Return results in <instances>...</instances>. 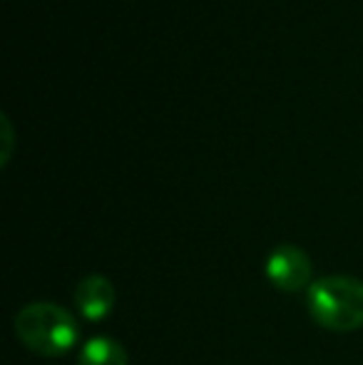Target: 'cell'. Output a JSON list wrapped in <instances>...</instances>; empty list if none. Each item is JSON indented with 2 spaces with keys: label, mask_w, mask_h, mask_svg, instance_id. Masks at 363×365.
Here are the masks:
<instances>
[{
  "label": "cell",
  "mask_w": 363,
  "mask_h": 365,
  "mask_svg": "<svg viewBox=\"0 0 363 365\" xmlns=\"http://www.w3.org/2000/svg\"><path fill=\"white\" fill-rule=\"evenodd\" d=\"M15 333L25 348L45 358L65 356L80 338L78 321L55 303H30L15 316Z\"/></svg>",
  "instance_id": "1"
},
{
  "label": "cell",
  "mask_w": 363,
  "mask_h": 365,
  "mask_svg": "<svg viewBox=\"0 0 363 365\" xmlns=\"http://www.w3.org/2000/svg\"><path fill=\"white\" fill-rule=\"evenodd\" d=\"M309 311L319 326L336 333L363 328V281L354 276H324L309 286Z\"/></svg>",
  "instance_id": "2"
},
{
  "label": "cell",
  "mask_w": 363,
  "mask_h": 365,
  "mask_svg": "<svg viewBox=\"0 0 363 365\" xmlns=\"http://www.w3.org/2000/svg\"><path fill=\"white\" fill-rule=\"evenodd\" d=\"M311 271L314 269H311V259L306 256V251L289 244L274 249L267 259V279L286 293L306 289L311 281Z\"/></svg>",
  "instance_id": "3"
},
{
  "label": "cell",
  "mask_w": 363,
  "mask_h": 365,
  "mask_svg": "<svg viewBox=\"0 0 363 365\" xmlns=\"http://www.w3.org/2000/svg\"><path fill=\"white\" fill-rule=\"evenodd\" d=\"M115 298L117 291L112 281L100 274L83 279L78 284V291H75V303L88 321H102V318L110 316V311L115 308Z\"/></svg>",
  "instance_id": "4"
},
{
  "label": "cell",
  "mask_w": 363,
  "mask_h": 365,
  "mask_svg": "<svg viewBox=\"0 0 363 365\" xmlns=\"http://www.w3.org/2000/svg\"><path fill=\"white\" fill-rule=\"evenodd\" d=\"M80 365H127V353L107 336L92 338L80 351Z\"/></svg>",
  "instance_id": "5"
}]
</instances>
